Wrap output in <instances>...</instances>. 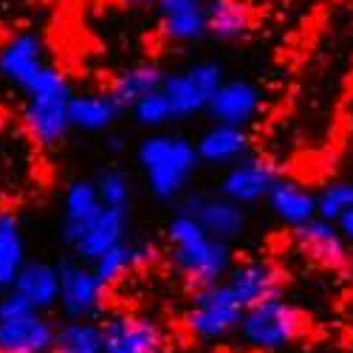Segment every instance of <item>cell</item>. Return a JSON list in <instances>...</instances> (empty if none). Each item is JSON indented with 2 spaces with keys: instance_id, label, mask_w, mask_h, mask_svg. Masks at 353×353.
<instances>
[{
  "instance_id": "30",
  "label": "cell",
  "mask_w": 353,
  "mask_h": 353,
  "mask_svg": "<svg viewBox=\"0 0 353 353\" xmlns=\"http://www.w3.org/2000/svg\"><path fill=\"white\" fill-rule=\"evenodd\" d=\"M130 116H133V122L144 130H150V133H161L175 116H172V108L164 97V91H156L150 97H144L139 99L133 108H130Z\"/></svg>"
},
{
  "instance_id": "5",
  "label": "cell",
  "mask_w": 353,
  "mask_h": 353,
  "mask_svg": "<svg viewBox=\"0 0 353 353\" xmlns=\"http://www.w3.org/2000/svg\"><path fill=\"white\" fill-rule=\"evenodd\" d=\"M243 311V303L223 280L207 288H195L192 303L184 314V328L198 342H218L241 328Z\"/></svg>"
},
{
  "instance_id": "4",
  "label": "cell",
  "mask_w": 353,
  "mask_h": 353,
  "mask_svg": "<svg viewBox=\"0 0 353 353\" xmlns=\"http://www.w3.org/2000/svg\"><path fill=\"white\" fill-rule=\"evenodd\" d=\"M305 325H308L305 314L297 305L283 297H274V300L246 308L238 334L243 345H249L252 350L277 353V350L291 347L294 342H300L305 334Z\"/></svg>"
},
{
  "instance_id": "3",
  "label": "cell",
  "mask_w": 353,
  "mask_h": 353,
  "mask_svg": "<svg viewBox=\"0 0 353 353\" xmlns=\"http://www.w3.org/2000/svg\"><path fill=\"white\" fill-rule=\"evenodd\" d=\"M23 94H26V99H23L20 119H23L28 139L37 147H43V150L60 147L68 139V133L74 130L71 116H68L74 88H71L68 77L60 68L46 65Z\"/></svg>"
},
{
  "instance_id": "7",
  "label": "cell",
  "mask_w": 353,
  "mask_h": 353,
  "mask_svg": "<svg viewBox=\"0 0 353 353\" xmlns=\"http://www.w3.org/2000/svg\"><path fill=\"white\" fill-rule=\"evenodd\" d=\"M57 272H60V303L57 305L65 319L97 322L105 305V285L97 280L94 269L77 257H68L57 263Z\"/></svg>"
},
{
  "instance_id": "36",
  "label": "cell",
  "mask_w": 353,
  "mask_h": 353,
  "mask_svg": "<svg viewBox=\"0 0 353 353\" xmlns=\"http://www.w3.org/2000/svg\"><path fill=\"white\" fill-rule=\"evenodd\" d=\"M184 353H190V350H184Z\"/></svg>"
},
{
  "instance_id": "18",
  "label": "cell",
  "mask_w": 353,
  "mask_h": 353,
  "mask_svg": "<svg viewBox=\"0 0 353 353\" xmlns=\"http://www.w3.org/2000/svg\"><path fill=\"white\" fill-rule=\"evenodd\" d=\"M294 243L303 254H308L311 260L322 263V266H345L347 260V241L342 238V232L336 229V223L314 218L303 226L294 229Z\"/></svg>"
},
{
  "instance_id": "21",
  "label": "cell",
  "mask_w": 353,
  "mask_h": 353,
  "mask_svg": "<svg viewBox=\"0 0 353 353\" xmlns=\"http://www.w3.org/2000/svg\"><path fill=\"white\" fill-rule=\"evenodd\" d=\"M266 203H269L272 215L291 229H297L316 218V195L294 179H277Z\"/></svg>"
},
{
  "instance_id": "25",
  "label": "cell",
  "mask_w": 353,
  "mask_h": 353,
  "mask_svg": "<svg viewBox=\"0 0 353 353\" xmlns=\"http://www.w3.org/2000/svg\"><path fill=\"white\" fill-rule=\"evenodd\" d=\"M156 260V249L150 243H136V241H122L119 246H113L110 252H105L99 260L91 263V269L97 274V280L110 288L119 283L128 272L133 269H141L147 266V263H153Z\"/></svg>"
},
{
  "instance_id": "1",
  "label": "cell",
  "mask_w": 353,
  "mask_h": 353,
  "mask_svg": "<svg viewBox=\"0 0 353 353\" xmlns=\"http://www.w3.org/2000/svg\"><path fill=\"white\" fill-rule=\"evenodd\" d=\"M136 164L156 201H179L201 167L195 141L181 133H147L136 147Z\"/></svg>"
},
{
  "instance_id": "32",
  "label": "cell",
  "mask_w": 353,
  "mask_h": 353,
  "mask_svg": "<svg viewBox=\"0 0 353 353\" xmlns=\"http://www.w3.org/2000/svg\"><path fill=\"white\" fill-rule=\"evenodd\" d=\"M128 147V141L122 136H116V133H105V150L108 153H122Z\"/></svg>"
},
{
  "instance_id": "34",
  "label": "cell",
  "mask_w": 353,
  "mask_h": 353,
  "mask_svg": "<svg viewBox=\"0 0 353 353\" xmlns=\"http://www.w3.org/2000/svg\"><path fill=\"white\" fill-rule=\"evenodd\" d=\"M3 125H6V110H3V105H0V130H3Z\"/></svg>"
},
{
  "instance_id": "26",
  "label": "cell",
  "mask_w": 353,
  "mask_h": 353,
  "mask_svg": "<svg viewBox=\"0 0 353 353\" xmlns=\"http://www.w3.org/2000/svg\"><path fill=\"white\" fill-rule=\"evenodd\" d=\"M26 260V234L20 218L12 210H0V277L6 285H12Z\"/></svg>"
},
{
  "instance_id": "2",
  "label": "cell",
  "mask_w": 353,
  "mask_h": 353,
  "mask_svg": "<svg viewBox=\"0 0 353 353\" xmlns=\"http://www.w3.org/2000/svg\"><path fill=\"white\" fill-rule=\"evenodd\" d=\"M167 243H170L172 266L179 269V274L192 288L223 283L234 266L229 243L212 238L187 212H175L172 221L167 223Z\"/></svg>"
},
{
  "instance_id": "23",
  "label": "cell",
  "mask_w": 353,
  "mask_h": 353,
  "mask_svg": "<svg viewBox=\"0 0 353 353\" xmlns=\"http://www.w3.org/2000/svg\"><path fill=\"white\" fill-rule=\"evenodd\" d=\"M102 210L99 201V190L94 184V179H77L65 187L63 195V243L68 246L77 234L82 232V226L91 221L97 212Z\"/></svg>"
},
{
  "instance_id": "31",
  "label": "cell",
  "mask_w": 353,
  "mask_h": 353,
  "mask_svg": "<svg viewBox=\"0 0 353 353\" xmlns=\"http://www.w3.org/2000/svg\"><path fill=\"white\" fill-rule=\"evenodd\" d=\"M336 229L342 232V238H345L347 243H353V210H347V212L336 221Z\"/></svg>"
},
{
  "instance_id": "13",
  "label": "cell",
  "mask_w": 353,
  "mask_h": 353,
  "mask_svg": "<svg viewBox=\"0 0 353 353\" xmlns=\"http://www.w3.org/2000/svg\"><path fill=\"white\" fill-rule=\"evenodd\" d=\"M46 65V46L34 32H20L0 46V77L20 91H26Z\"/></svg>"
},
{
  "instance_id": "29",
  "label": "cell",
  "mask_w": 353,
  "mask_h": 353,
  "mask_svg": "<svg viewBox=\"0 0 353 353\" xmlns=\"http://www.w3.org/2000/svg\"><path fill=\"white\" fill-rule=\"evenodd\" d=\"M347 210H353V181L350 179L331 181L322 187V192H316V218L336 223Z\"/></svg>"
},
{
  "instance_id": "27",
  "label": "cell",
  "mask_w": 353,
  "mask_h": 353,
  "mask_svg": "<svg viewBox=\"0 0 353 353\" xmlns=\"http://www.w3.org/2000/svg\"><path fill=\"white\" fill-rule=\"evenodd\" d=\"M51 353H105L102 325L99 322H82V319L63 322V325H57Z\"/></svg>"
},
{
  "instance_id": "16",
  "label": "cell",
  "mask_w": 353,
  "mask_h": 353,
  "mask_svg": "<svg viewBox=\"0 0 353 353\" xmlns=\"http://www.w3.org/2000/svg\"><path fill=\"white\" fill-rule=\"evenodd\" d=\"M54 336L57 325L43 311L0 319V353H51Z\"/></svg>"
},
{
  "instance_id": "14",
  "label": "cell",
  "mask_w": 353,
  "mask_h": 353,
  "mask_svg": "<svg viewBox=\"0 0 353 353\" xmlns=\"http://www.w3.org/2000/svg\"><path fill=\"white\" fill-rule=\"evenodd\" d=\"M161 37L175 46H192L210 37L203 0H156Z\"/></svg>"
},
{
  "instance_id": "15",
  "label": "cell",
  "mask_w": 353,
  "mask_h": 353,
  "mask_svg": "<svg viewBox=\"0 0 353 353\" xmlns=\"http://www.w3.org/2000/svg\"><path fill=\"white\" fill-rule=\"evenodd\" d=\"M263 91L249 79H226L218 94L212 97L207 113L212 125H232V128H246L254 116L260 113Z\"/></svg>"
},
{
  "instance_id": "28",
  "label": "cell",
  "mask_w": 353,
  "mask_h": 353,
  "mask_svg": "<svg viewBox=\"0 0 353 353\" xmlns=\"http://www.w3.org/2000/svg\"><path fill=\"white\" fill-rule=\"evenodd\" d=\"M97 190H99V201L102 207L108 210H130V201H133V181L130 175L122 167H105L97 179H94Z\"/></svg>"
},
{
  "instance_id": "22",
  "label": "cell",
  "mask_w": 353,
  "mask_h": 353,
  "mask_svg": "<svg viewBox=\"0 0 353 353\" xmlns=\"http://www.w3.org/2000/svg\"><path fill=\"white\" fill-rule=\"evenodd\" d=\"M207 32L218 43H241L252 32V9L246 0H203Z\"/></svg>"
},
{
  "instance_id": "12",
  "label": "cell",
  "mask_w": 353,
  "mask_h": 353,
  "mask_svg": "<svg viewBox=\"0 0 353 353\" xmlns=\"http://www.w3.org/2000/svg\"><path fill=\"white\" fill-rule=\"evenodd\" d=\"M128 212L122 210H108L102 207L91 221L82 226V232L68 243V249L74 252L77 260L91 266L94 260H99L105 252H110L113 246H119L122 241H128Z\"/></svg>"
},
{
  "instance_id": "35",
  "label": "cell",
  "mask_w": 353,
  "mask_h": 353,
  "mask_svg": "<svg viewBox=\"0 0 353 353\" xmlns=\"http://www.w3.org/2000/svg\"><path fill=\"white\" fill-rule=\"evenodd\" d=\"M6 288H9V285L3 283V277H0V297H3V291H6Z\"/></svg>"
},
{
  "instance_id": "33",
  "label": "cell",
  "mask_w": 353,
  "mask_h": 353,
  "mask_svg": "<svg viewBox=\"0 0 353 353\" xmlns=\"http://www.w3.org/2000/svg\"><path fill=\"white\" fill-rule=\"evenodd\" d=\"M122 6H156V0H116Z\"/></svg>"
},
{
  "instance_id": "8",
  "label": "cell",
  "mask_w": 353,
  "mask_h": 353,
  "mask_svg": "<svg viewBox=\"0 0 353 353\" xmlns=\"http://www.w3.org/2000/svg\"><path fill=\"white\" fill-rule=\"evenodd\" d=\"M102 325L105 353H164L167 331L147 314H110Z\"/></svg>"
},
{
  "instance_id": "9",
  "label": "cell",
  "mask_w": 353,
  "mask_h": 353,
  "mask_svg": "<svg viewBox=\"0 0 353 353\" xmlns=\"http://www.w3.org/2000/svg\"><path fill=\"white\" fill-rule=\"evenodd\" d=\"M277 167L260 156H246L238 164L226 167L218 184V195L234 201L238 207H254V203L266 201L272 187L277 184Z\"/></svg>"
},
{
  "instance_id": "24",
  "label": "cell",
  "mask_w": 353,
  "mask_h": 353,
  "mask_svg": "<svg viewBox=\"0 0 353 353\" xmlns=\"http://www.w3.org/2000/svg\"><path fill=\"white\" fill-rule=\"evenodd\" d=\"M164 77H167V74H164L156 63H136V65L122 68L119 74L113 77L108 94H110L116 102H119L122 110H130L139 99L161 91Z\"/></svg>"
},
{
  "instance_id": "20",
  "label": "cell",
  "mask_w": 353,
  "mask_h": 353,
  "mask_svg": "<svg viewBox=\"0 0 353 353\" xmlns=\"http://www.w3.org/2000/svg\"><path fill=\"white\" fill-rule=\"evenodd\" d=\"M125 110L108 91H74L68 116L71 128L82 133H110Z\"/></svg>"
},
{
  "instance_id": "11",
  "label": "cell",
  "mask_w": 353,
  "mask_h": 353,
  "mask_svg": "<svg viewBox=\"0 0 353 353\" xmlns=\"http://www.w3.org/2000/svg\"><path fill=\"white\" fill-rule=\"evenodd\" d=\"M179 212H187L190 218H195L212 238H218L223 243L241 238V232L249 223L246 210L223 195H203V192L190 195L179 207Z\"/></svg>"
},
{
  "instance_id": "19",
  "label": "cell",
  "mask_w": 353,
  "mask_h": 353,
  "mask_svg": "<svg viewBox=\"0 0 353 353\" xmlns=\"http://www.w3.org/2000/svg\"><path fill=\"white\" fill-rule=\"evenodd\" d=\"M195 150L201 164L210 167H232L241 159L249 156L252 139L246 128H232V125H210L195 141Z\"/></svg>"
},
{
  "instance_id": "10",
  "label": "cell",
  "mask_w": 353,
  "mask_h": 353,
  "mask_svg": "<svg viewBox=\"0 0 353 353\" xmlns=\"http://www.w3.org/2000/svg\"><path fill=\"white\" fill-rule=\"evenodd\" d=\"M226 285L234 291V297L243 303V308H252V305H260L266 300L283 297L285 277L272 260L252 257L243 263H234L229 277H226Z\"/></svg>"
},
{
  "instance_id": "6",
  "label": "cell",
  "mask_w": 353,
  "mask_h": 353,
  "mask_svg": "<svg viewBox=\"0 0 353 353\" xmlns=\"http://www.w3.org/2000/svg\"><path fill=\"white\" fill-rule=\"evenodd\" d=\"M226 82L223 65L215 60H201L181 71H170L164 77L161 91L172 108L175 119H192L198 113H207L218 88Z\"/></svg>"
},
{
  "instance_id": "17",
  "label": "cell",
  "mask_w": 353,
  "mask_h": 353,
  "mask_svg": "<svg viewBox=\"0 0 353 353\" xmlns=\"http://www.w3.org/2000/svg\"><path fill=\"white\" fill-rule=\"evenodd\" d=\"M9 288L14 294H20L34 311L46 314V311L57 308V303H60V272H57L54 263L26 260Z\"/></svg>"
}]
</instances>
